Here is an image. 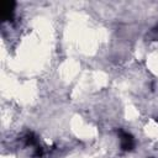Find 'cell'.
<instances>
[{
	"mask_svg": "<svg viewBox=\"0 0 158 158\" xmlns=\"http://www.w3.org/2000/svg\"><path fill=\"white\" fill-rule=\"evenodd\" d=\"M15 1H0V17L2 21H11L15 14Z\"/></svg>",
	"mask_w": 158,
	"mask_h": 158,
	"instance_id": "6da1fadb",
	"label": "cell"
},
{
	"mask_svg": "<svg viewBox=\"0 0 158 158\" xmlns=\"http://www.w3.org/2000/svg\"><path fill=\"white\" fill-rule=\"evenodd\" d=\"M118 136H120V146L122 151H132L135 147V138L131 133L120 130L118 131Z\"/></svg>",
	"mask_w": 158,
	"mask_h": 158,
	"instance_id": "7a4b0ae2",
	"label": "cell"
},
{
	"mask_svg": "<svg viewBox=\"0 0 158 158\" xmlns=\"http://www.w3.org/2000/svg\"><path fill=\"white\" fill-rule=\"evenodd\" d=\"M156 31H157V32H158V26H157V27H156Z\"/></svg>",
	"mask_w": 158,
	"mask_h": 158,
	"instance_id": "3957f363",
	"label": "cell"
}]
</instances>
